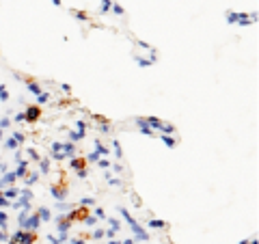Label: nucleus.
<instances>
[{"mask_svg":"<svg viewBox=\"0 0 259 244\" xmlns=\"http://www.w3.org/2000/svg\"><path fill=\"white\" fill-rule=\"evenodd\" d=\"M39 216H41L43 220H48V218H50V212H48V210H41V212H39Z\"/></svg>","mask_w":259,"mask_h":244,"instance_id":"1","label":"nucleus"},{"mask_svg":"<svg viewBox=\"0 0 259 244\" xmlns=\"http://www.w3.org/2000/svg\"><path fill=\"white\" fill-rule=\"evenodd\" d=\"M149 225H151V227H162L164 223H160V220H153V223H149Z\"/></svg>","mask_w":259,"mask_h":244,"instance_id":"2","label":"nucleus"},{"mask_svg":"<svg viewBox=\"0 0 259 244\" xmlns=\"http://www.w3.org/2000/svg\"><path fill=\"white\" fill-rule=\"evenodd\" d=\"M110 244H119V242H110Z\"/></svg>","mask_w":259,"mask_h":244,"instance_id":"4","label":"nucleus"},{"mask_svg":"<svg viewBox=\"0 0 259 244\" xmlns=\"http://www.w3.org/2000/svg\"><path fill=\"white\" fill-rule=\"evenodd\" d=\"M0 223H4V214H0Z\"/></svg>","mask_w":259,"mask_h":244,"instance_id":"3","label":"nucleus"}]
</instances>
